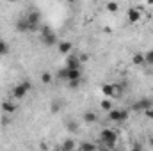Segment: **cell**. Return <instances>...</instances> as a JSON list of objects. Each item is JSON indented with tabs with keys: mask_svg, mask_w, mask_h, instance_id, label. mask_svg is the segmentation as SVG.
Returning <instances> with one entry per match:
<instances>
[{
	"mask_svg": "<svg viewBox=\"0 0 153 151\" xmlns=\"http://www.w3.org/2000/svg\"><path fill=\"white\" fill-rule=\"evenodd\" d=\"M100 142L103 144V148L112 150V148H116V142H117V133L111 128H103L100 132Z\"/></svg>",
	"mask_w": 153,
	"mask_h": 151,
	"instance_id": "1",
	"label": "cell"
},
{
	"mask_svg": "<svg viewBox=\"0 0 153 151\" xmlns=\"http://www.w3.org/2000/svg\"><path fill=\"white\" fill-rule=\"evenodd\" d=\"M41 43L45 46H53L57 43V36L55 32L48 27V25H41Z\"/></svg>",
	"mask_w": 153,
	"mask_h": 151,
	"instance_id": "2",
	"label": "cell"
},
{
	"mask_svg": "<svg viewBox=\"0 0 153 151\" xmlns=\"http://www.w3.org/2000/svg\"><path fill=\"white\" fill-rule=\"evenodd\" d=\"M30 87H32V84H30L29 80H23L22 84L14 85V89H13V98H14V100H23V98L29 94Z\"/></svg>",
	"mask_w": 153,
	"mask_h": 151,
	"instance_id": "3",
	"label": "cell"
},
{
	"mask_svg": "<svg viewBox=\"0 0 153 151\" xmlns=\"http://www.w3.org/2000/svg\"><path fill=\"white\" fill-rule=\"evenodd\" d=\"M128 117H130V112L126 110V109H111L109 110V119L112 121V123H126L128 121Z\"/></svg>",
	"mask_w": 153,
	"mask_h": 151,
	"instance_id": "4",
	"label": "cell"
},
{
	"mask_svg": "<svg viewBox=\"0 0 153 151\" xmlns=\"http://www.w3.org/2000/svg\"><path fill=\"white\" fill-rule=\"evenodd\" d=\"M152 107H153V100H150V98H141V100L134 101L130 109H132L134 112H139V114L143 112V114H144L148 109H152Z\"/></svg>",
	"mask_w": 153,
	"mask_h": 151,
	"instance_id": "5",
	"label": "cell"
},
{
	"mask_svg": "<svg viewBox=\"0 0 153 151\" xmlns=\"http://www.w3.org/2000/svg\"><path fill=\"white\" fill-rule=\"evenodd\" d=\"M25 18H27V21H29V29H30V32L41 29V14H39V11L32 9Z\"/></svg>",
	"mask_w": 153,
	"mask_h": 151,
	"instance_id": "6",
	"label": "cell"
},
{
	"mask_svg": "<svg viewBox=\"0 0 153 151\" xmlns=\"http://www.w3.org/2000/svg\"><path fill=\"white\" fill-rule=\"evenodd\" d=\"M66 82L70 80H82V71L80 68H66V76H64Z\"/></svg>",
	"mask_w": 153,
	"mask_h": 151,
	"instance_id": "7",
	"label": "cell"
},
{
	"mask_svg": "<svg viewBox=\"0 0 153 151\" xmlns=\"http://www.w3.org/2000/svg\"><path fill=\"white\" fill-rule=\"evenodd\" d=\"M126 18L130 23H137L141 20V7H130L126 13Z\"/></svg>",
	"mask_w": 153,
	"mask_h": 151,
	"instance_id": "8",
	"label": "cell"
},
{
	"mask_svg": "<svg viewBox=\"0 0 153 151\" xmlns=\"http://www.w3.org/2000/svg\"><path fill=\"white\" fill-rule=\"evenodd\" d=\"M102 93H103L105 98H117L116 84H103V85H102Z\"/></svg>",
	"mask_w": 153,
	"mask_h": 151,
	"instance_id": "9",
	"label": "cell"
},
{
	"mask_svg": "<svg viewBox=\"0 0 153 151\" xmlns=\"http://www.w3.org/2000/svg\"><path fill=\"white\" fill-rule=\"evenodd\" d=\"M14 27H16V30H18V32H22V34H23V32H30V29H29V21H27V18H25V16H23V18H20V20L16 21V25H14Z\"/></svg>",
	"mask_w": 153,
	"mask_h": 151,
	"instance_id": "10",
	"label": "cell"
},
{
	"mask_svg": "<svg viewBox=\"0 0 153 151\" xmlns=\"http://www.w3.org/2000/svg\"><path fill=\"white\" fill-rule=\"evenodd\" d=\"M66 68H80V57L78 55H70L66 59Z\"/></svg>",
	"mask_w": 153,
	"mask_h": 151,
	"instance_id": "11",
	"label": "cell"
},
{
	"mask_svg": "<svg viewBox=\"0 0 153 151\" xmlns=\"http://www.w3.org/2000/svg\"><path fill=\"white\" fill-rule=\"evenodd\" d=\"M82 119H84V123H85V124H93V123H96V121H98V115H96L94 112H91V110H87V112H84Z\"/></svg>",
	"mask_w": 153,
	"mask_h": 151,
	"instance_id": "12",
	"label": "cell"
},
{
	"mask_svg": "<svg viewBox=\"0 0 153 151\" xmlns=\"http://www.w3.org/2000/svg\"><path fill=\"white\" fill-rule=\"evenodd\" d=\"M71 50H73V44H71L70 41H61V43H59V52H61V53L66 55V53H70Z\"/></svg>",
	"mask_w": 153,
	"mask_h": 151,
	"instance_id": "13",
	"label": "cell"
},
{
	"mask_svg": "<svg viewBox=\"0 0 153 151\" xmlns=\"http://www.w3.org/2000/svg\"><path fill=\"white\" fill-rule=\"evenodd\" d=\"M16 109H18V107H16L13 101H4V103H2V110H4L5 114H14Z\"/></svg>",
	"mask_w": 153,
	"mask_h": 151,
	"instance_id": "14",
	"label": "cell"
},
{
	"mask_svg": "<svg viewBox=\"0 0 153 151\" xmlns=\"http://www.w3.org/2000/svg\"><path fill=\"white\" fill-rule=\"evenodd\" d=\"M132 62H134V66H143L144 64V55L143 53H134Z\"/></svg>",
	"mask_w": 153,
	"mask_h": 151,
	"instance_id": "15",
	"label": "cell"
},
{
	"mask_svg": "<svg viewBox=\"0 0 153 151\" xmlns=\"http://www.w3.org/2000/svg\"><path fill=\"white\" fill-rule=\"evenodd\" d=\"M105 9H107L109 13H112V14H114V13L119 11V4H117V2H107V4H105Z\"/></svg>",
	"mask_w": 153,
	"mask_h": 151,
	"instance_id": "16",
	"label": "cell"
},
{
	"mask_svg": "<svg viewBox=\"0 0 153 151\" xmlns=\"http://www.w3.org/2000/svg\"><path fill=\"white\" fill-rule=\"evenodd\" d=\"M7 53H9V43L4 41V39H0V57H4Z\"/></svg>",
	"mask_w": 153,
	"mask_h": 151,
	"instance_id": "17",
	"label": "cell"
},
{
	"mask_svg": "<svg viewBox=\"0 0 153 151\" xmlns=\"http://www.w3.org/2000/svg\"><path fill=\"white\" fill-rule=\"evenodd\" d=\"M62 150H64V151L76 150V142H75V141H71V139H70V141H64V142H62Z\"/></svg>",
	"mask_w": 153,
	"mask_h": 151,
	"instance_id": "18",
	"label": "cell"
},
{
	"mask_svg": "<svg viewBox=\"0 0 153 151\" xmlns=\"http://www.w3.org/2000/svg\"><path fill=\"white\" fill-rule=\"evenodd\" d=\"M100 107H102L103 110H107V112H109V110L112 109V101H111V98H103V100H102V103H100Z\"/></svg>",
	"mask_w": 153,
	"mask_h": 151,
	"instance_id": "19",
	"label": "cell"
},
{
	"mask_svg": "<svg viewBox=\"0 0 153 151\" xmlns=\"http://www.w3.org/2000/svg\"><path fill=\"white\" fill-rule=\"evenodd\" d=\"M144 64L153 66V48H152V50H148V52L144 53Z\"/></svg>",
	"mask_w": 153,
	"mask_h": 151,
	"instance_id": "20",
	"label": "cell"
},
{
	"mask_svg": "<svg viewBox=\"0 0 153 151\" xmlns=\"http://www.w3.org/2000/svg\"><path fill=\"white\" fill-rule=\"evenodd\" d=\"M50 82H52V75H50V73H46V71L41 73V84L46 85V84H50Z\"/></svg>",
	"mask_w": 153,
	"mask_h": 151,
	"instance_id": "21",
	"label": "cell"
},
{
	"mask_svg": "<svg viewBox=\"0 0 153 151\" xmlns=\"http://www.w3.org/2000/svg\"><path fill=\"white\" fill-rule=\"evenodd\" d=\"M76 148H80V150H94L96 146H94L93 142H82V144H78Z\"/></svg>",
	"mask_w": 153,
	"mask_h": 151,
	"instance_id": "22",
	"label": "cell"
},
{
	"mask_svg": "<svg viewBox=\"0 0 153 151\" xmlns=\"http://www.w3.org/2000/svg\"><path fill=\"white\" fill-rule=\"evenodd\" d=\"M68 130L75 133V132H78V124H75L73 121H70V123H68Z\"/></svg>",
	"mask_w": 153,
	"mask_h": 151,
	"instance_id": "23",
	"label": "cell"
},
{
	"mask_svg": "<svg viewBox=\"0 0 153 151\" xmlns=\"http://www.w3.org/2000/svg\"><path fill=\"white\" fill-rule=\"evenodd\" d=\"M59 109H61V101H53L52 103V112H59Z\"/></svg>",
	"mask_w": 153,
	"mask_h": 151,
	"instance_id": "24",
	"label": "cell"
},
{
	"mask_svg": "<svg viewBox=\"0 0 153 151\" xmlns=\"http://www.w3.org/2000/svg\"><path fill=\"white\" fill-rule=\"evenodd\" d=\"M68 84H70V87H71V89H76V87L80 85V80H70Z\"/></svg>",
	"mask_w": 153,
	"mask_h": 151,
	"instance_id": "25",
	"label": "cell"
},
{
	"mask_svg": "<svg viewBox=\"0 0 153 151\" xmlns=\"http://www.w3.org/2000/svg\"><path fill=\"white\" fill-rule=\"evenodd\" d=\"M144 115H146L148 119H152V121H153V107H152V109H148V110L144 112Z\"/></svg>",
	"mask_w": 153,
	"mask_h": 151,
	"instance_id": "26",
	"label": "cell"
},
{
	"mask_svg": "<svg viewBox=\"0 0 153 151\" xmlns=\"http://www.w3.org/2000/svg\"><path fill=\"white\" fill-rule=\"evenodd\" d=\"M150 146L153 148V137H150Z\"/></svg>",
	"mask_w": 153,
	"mask_h": 151,
	"instance_id": "27",
	"label": "cell"
},
{
	"mask_svg": "<svg viewBox=\"0 0 153 151\" xmlns=\"http://www.w3.org/2000/svg\"><path fill=\"white\" fill-rule=\"evenodd\" d=\"M148 5H153V0H148Z\"/></svg>",
	"mask_w": 153,
	"mask_h": 151,
	"instance_id": "28",
	"label": "cell"
},
{
	"mask_svg": "<svg viewBox=\"0 0 153 151\" xmlns=\"http://www.w3.org/2000/svg\"><path fill=\"white\" fill-rule=\"evenodd\" d=\"M7 2H18V0H7Z\"/></svg>",
	"mask_w": 153,
	"mask_h": 151,
	"instance_id": "29",
	"label": "cell"
},
{
	"mask_svg": "<svg viewBox=\"0 0 153 151\" xmlns=\"http://www.w3.org/2000/svg\"><path fill=\"white\" fill-rule=\"evenodd\" d=\"M66 2H73V0H66Z\"/></svg>",
	"mask_w": 153,
	"mask_h": 151,
	"instance_id": "30",
	"label": "cell"
}]
</instances>
